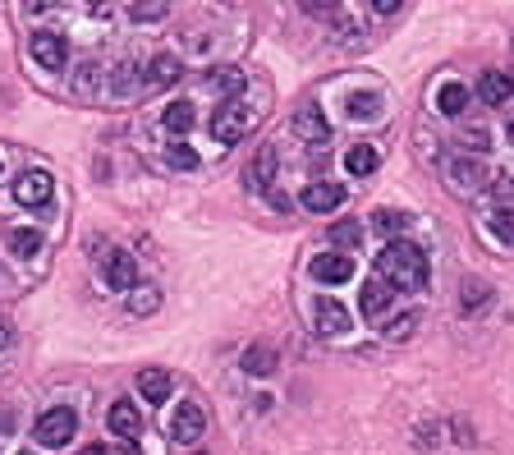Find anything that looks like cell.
<instances>
[{"mask_svg":"<svg viewBox=\"0 0 514 455\" xmlns=\"http://www.w3.org/2000/svg\"><path fill=\"white\" fill-rule=\"evenodd\" d=\"M377 276H382L391 290H418V285L427 281V258H422L418 244L395 240V244H386V249L377 253Z\"/></svg>","mask_w":514,"mask_h":455,"instance_id":"cell-1","label":"cell"},{"mask_svg":"<svg viewBox=\"0 0 514 455\" xmlns=\"http://www.w3.org/2000/svg\"><path fill=\"white\" fill-rule=\"evenodd\" d=\"M257 115H262V111H253V106H244V102H220V106H216V120H211L216 143H220V147H226V143H239V138L253 129Z\"/></svg>","mask_w":514,"mask_h":455,"instance_id":"cell-2","label":"cell"},{"mask_svg":"<svg viewBox=\"0 0 514 455\" xmlns=\"http://www.w3.org/2000/svg\"><path fill=\"white\" fill-rule=\"evenodd\" d=\"M73 432H79V414L64 410V405H55V410H46V414L37 419V441H42V446H51V450L69 446V437H73Z\"/></svg>","mask_w":514,"mask_h":455,"instance_id":"cell-3","label":"cell"},{"mask_svg":"<svg viewBox=\"0 0 514 455\" xmlns=\"http://www.w3.org/2000/svg\"><path fill=\"white\" fill-rule=\"evenodd\" d=\"M451 184H455V193H482V189H491V171L478 157H460V162H451Z\"/></svg>","mask_w":514,"mask_h":455,"instance_id":"cell-4","label":"cell"},{"mask_svg":"<svg viewBox=\"0 0 514 455\" xmlns=\"http://www.w3.org/2000/svg\"><path fill=\"white\" fill-rule=\"evenodd\" d=\"M28 51H33V60L42 64V69H64L69 64V46H64V37L60 33H33V42H28Z\"/></svg>","mask_w":514,"mask_h":455,"instance_id":"cell-5","label":"cell"},{"mask_svg":"<svg viewBox=\"0 0 514 455\" xmlns=\"http://www.w3.org/2000/svg\"><path fill=\"white\" fill-rule=\"evenodd\" d=\"M294 138H304V143H331V120L322 115V106H299V111H294Z\"/></svg>","mask_w":514,"mask_h":455,"instance_id":"cell-6","label":"cell"},{"mask_svg":"<svg viewBox=\"0 0 514 455\" xmlns=\"http://www.w3.org/2000/svg\"><path fill=\"white\" fill-rule=\"evenodd\" d=\"M509 97H514V74L487 69L482 79H478V102H482V106H505Z\"/></svg>","mask_w":514,"mask_h":455,"instance_id":"cell-7","label":"cell"},{"mask_svg":"<svg viewBox=\"0 0 514 455\" xmlns=\"http://www.w3.org/2000/svg\"><path fill=\"white\" fill-rule=\"evenodd\" d=\"M15 198H19L24 207H46V203H51V175H46V171H24V175L15 180Z\"/></svg>","mask_w":514,"mask_h":455,"instance_id":"cell-8","label":"cell"},{"mask_svg":"<svg viewBox=\"0 0 514 455\" xmlns=\"http://www.w3.org/2000/svg\"><path fill=\"white\" fill-rule=\"evenodd\" d=\"M202 423H207L202 410H198L193 401H184V405L175 410V419H170V437H175L179 446H193V441L202 437Z\"/></svg>","mask_w":514,"mask_h":455,"instance_id":"cell-9","label":"cell"},{"mask_svg":"<svg viewBox=\"0 0 514 455\" xmlns=\"http://www.w3.org/2000/svg\"><path fill=\"white\" fill-rule=\"evenodd\" d=\"M102 276H106L111 290H133V285H138V267H133V258L120 253V249H111V258L102 262Z\"/></svg>","mask_w":514,"mask_h":455,"instance_id":"cell-10","label":"cell"},{"mask_svg":"<svg viewBox=\"0 0 514 455\" xmlns=\"http://www.w3.org/2000/svg\"><path fill=\"white\" fill-rule=\"evenodd\" d=\"M340 203H344V189L331 184V180H313V184L304 189V207H308V212H335Z\"/></svg>","mask_w":514,"mask_h":455,"instance_id":"cell-11","label":"cell"},{"mask_svg":"<svg viewBox=\"0 0 514 455\" xmlns=\"http://www.w3.org/2000/svg\"><path fill=\"white\" fill-rule=\"evenodd\" d=\"M313 276L322 285H340L354 276V262H349V253H322V258H313Z\"/></svg>","mask_w":514,"mask_h":455,"instance_id":"cell-12","label":"cell"},{"mask_svg":"<svg viewBox=\"0 0 514 455\" xmlns=\"http://www.w3.org/2000/svg\"><path fill=\"white\" fill-rule=\"evenodd\" d=\"M179 79V60L175 55H157L152 64L142 69V93H157V88H170Z\"/></svg>","mask_w":514,"mask_h":455,"instance_id":"cell-13","label":"cell"},{"mask_svg":"<svg viewBox=\"0 0 514 455\" xmlns=\"http://www.w3.org/2000/svg\"><path fill=\"white\" fill-rule=\"evenodd\" d=\"M271 180H276V147H271V143H262V147H257V157L248 162V189L267 193V189H271Z\"/></svg>","mask_w":514,"mask_h":455,"instance_id":"cell-14","label":"cell"},{"mask_svg":"<svg viewBox=\"0 0 514 455\" xmlns=\"http://www.w3.org/2000/svg\"><path fill=\"white\" fill-rule=\"evenodd\" d=\"M317 331H322V336L349 331V313H344L340 299H317Z\"/></svg>","mask_w":514,"mask_h":455,"instance_id":"cell-15","label":"cell"},{"mask_svg":"<svg viewBox=\"0 0 514 455\" xmlns=\"http://www.w3.org/2000/svg\"><path fill=\"white\" fill-rule=\"evenodd\" d=\"M138 391H142L147 405H161L170 396V372L166 368H142L138 372Z\"/></svg>","mask_w":514,"mask_h":455,"instance_id":"cell-16","label":"cell"},{"mask_svg":"<svg viewBox=\"0 0 514 455\" xmlns=\"http://www.w3.org/2000/svg\"><path fill=\"white\" fill-rule=\"evenodd\" d=\"M207 88H211L216 97H230V102H235V93H244V69H235V64L211 69V74H207Z\"/></svg>","mask_w":514,"mask_h":455,"instance_id":"cell-17","label":"cell"},{"mask_svg":"<svg viewBox=\"0 0 514 455\" xmlns=\"http://www.w3.org/2000/svg\"><path fill=\"white\" fill-rule=\"evenodd\" d=\"M391 294H395V290H391L382 276H373V281H367V285H363V299H358V303H363V318H377V313H386V309H391Z\"/></svg>","mask_w":514,"mask_h":455,"instance_id":"cell-18","label":"cell"},{"mask_svg":"<svg viewBox=\"0 0 514 455\" xmlns=\"http://www.w3.org/2000/svg\"><path fill=\"white\" fill-rule=\"evenodd\" d=\"M106 423H111V432L115 437H124V441H133V432H138V405H129V401H115L111 405V414H106Z\"/></svg>","mask_w":514,"mask_h":455,"instance_id":"cell-19","label":"cell"},{"mask_svg":"<svg viewBox=\"0 0 514 455\" xmlns=\"http://www.w3.org/2000/svg\"><path fill=\"white\" fill-rule=\"evenodd\" d=\"M106 88H111V93H138V88H142V69H138L133 60L115 64V69L106 74Z\"/></svg>","mask_w":514,"mask_h":455,"instance_id":"cell-20","label":"cell"},{"mask_svg":"<svg viewBox=\"0 0 514 455\" xmlns=\"http://www.w3.org/2000/svg\"><path fill=\"white\" fill-rule=\"evenodd\" d=\"M244 372L248 377H271L276 372V350L271 345H248L244 350Z\"/></svg>","mask_w":514,"mask_h":455,"instance_id":"cell-21","label":"cell"},{"mask_svg":"<svg viewBox=\"0 0 514 455\" xmlns=\"http://www.w3.org/2000/svg\"><path fill=\"white\" fill-rule=\"evenodd\" d=\"M344 166H349V175H373V171L382 166V152H377V147H367V143H358V147H349Z\"/></svg>","mask_w":514,"mask_h":455,"instance_id":"cell-22","label":"cell"},{"mask_svg":"<svg viewBox=\"0 0 514 455\" xmlns=\"http://www.w3.org/2000/svg\"><path fill=\"white\" fill-rule=\"evenodd\" d=\"M409 212H400V207H382L377 216H373V231H382V235H404L409 231Z\"/></svg>","mask_w":514,"mask_h":455,"instance_id":"cell-23","label":"cell"},{"mask_svg":"<svg viewBox=\"0 0 514 455\" xmlns=\"http://www.w3.org/2000/svg\"><path fill=\"white\" fill-rule=\"evenodd\" d=\"M436 106H441V115H464V106H469V88L464 84H446L436 93Z\"/></svg>","mask_w":514,"mask_h":455,"instance_id":"cell-24","label":"cell"},{"mask_svg":"<svg viewBox=\"0 0 514 455\" xmlns=\"http://www.w3.org/2000/svg\"><path fill=\"white\" fill-rule=\"evenodd\" d=\"M129 309H133L138 318L157 313V309H161V290H152V285H133V290H129Z\"/></svg>","mask_w":514,"mask_h":455,"instance_id":"cell-25","label":"cell"},{"mask_svg":"<svg viewBox=\"0 0 514 455\" xmlns=\"http://www.w3.org/2000/svg\"><path fill=\"white\" fill-rule=\"evenodd\" d=\"M344 106H349L354 120H377V115H382V97H377V93H354Z\"/></svg>","mask_w":514,"mask_h":455,"instance_id":"cell-26","label":"cell"},{"mask_svg":"<svg viewBox=\"0 0 514 455\" xmlns=\"http://www.w3.org/2000/svg\"><path fill=\"white\" fill-rule=\"evenodd\" d=\"M487 225H491V235H496L500 244L514 249V207H496V212L487 216Z\"/></svg>","mask_w":514,"mask_h":455,"instance_id":"cell-27","label":"cell"},{"mask_svg":"<svg viewBox=\"0 0 514 455\" xmlns=\"http://www.w3.org/2000/svg\"><path fill=\"white\" fill-rule=\"evenodd\" d=\"M193 120H198V115H193L189 102H170V106H166V129H170V134H189Z\"/></svg>","mask_w":514,"mask_h":455,"instance_id":"cell-28","label":"cell"},{"mask_svg":"<svg viewBox=\"0 0 514 455\" xmlns=\"http://www.w3.org/2000/svg\"><path fill=\"white\" fill-rule=\"evenodd\" d=\"M358 240H363V225H358V221H335V225H331V244L354 249Z\"/></svg>","mask_w":514,"mask_h":455,"instance_id":"cell-29","label":"cell"},{"mask_svg":"<svg viewBox=\"0 0 514 455\" xmlns=\"http://www.w3.org/2000/svg\"><path fill=\"white\" fill-rule=\"evenodd\" d=\"M10 249H15L19 258H37V253H42V235H37V231H15V235H10Z\"/></svg>","mask_w":514,"mask_h":455,"instance_id":"cell-30","label":"cell"},{"mask_svg":"<svg viewBox=\"0 0 514 455\" xmlns=\"http://www.w3.org/2000/svg\"><path fill=\"white\" fill-rule=\"evenodd\" d=\"M491 299V290L482 285V281H469L464 285V294H460V303H464V313H473V309H482V303Z\"/></svg>","mask_w":514,"mask_h":455,"instance_id":"cell-31","label":"cell"},{"mask_svg":"<svg viewBox=\"0 0 514 455\" xmlns=\"http://www.w3.org/2000/svg\"><path fill=\"white\" fill-rule=\"evenodd\" d=\"M97 64H79V74H73V93L79 97H92V88H97Z\"/></svg>","mask_w":514,"mask_h":455,"instance_id":"cell-32","label":"cell"},{"mask_svg":"<svg viewBox=\"0 0 514 455\" xmlns=\"http://www.w3.org/2000/svg\"><path fill=\"white\" fill-rule=\"evenodd\" d=\"M166 157H170L175 171H193V166H198V152H193V147H179V143H170Z\"/></svg>","mask_w":514,"mask_h":455,"instance_id":"cell-33","label":"cell"},{"mask_svg":"<svg viewBox=\"0 0 514 455\" xmlns=\"http://www.w3.org/2000/svg\"><path fill=\"white\" fill-rule=\"evenodd\" d=\"M413 327H418V313H404V318H395V322H391L386 341H409V336H413Z\"/></svg>","mask_w":514,"mask_h":455,"instance_id":"cell-34","label":"cell"},{"mask_svg":"<svg viewBox=\"0 0 514 455\" xmlns=\"http://www.w3.org/2000/svg\"><path fill=\"white\" fill-rule=\"evenodd\" d=\"M491 193L500 198V207H514V175H491Z\"/></svg>","mask_w":514,"mask_h":455,"instance_id":"cell-35","label":"cell"},{"mask_svg":"<svg viewBox=\"0 0 514 455\" xmlns=\"http://www.w3.org/2000/svg\"><path fill=\"white\" fill-rule=\"evenodd\" d=\"M464 147L473 152V157H482V152L491 147V138H487V129H469V134H464Z\"/></svg>","mask_w":514,"mask_h":455,"instance_id":"cell-36","label":"cell"},{"mask_svg":"<svg viewBox=\"0 0 514 455\" xmlns=\"http://www.w3.org/2000/svg\"><path fill=\"white\" fill-rule=\"evenodd\" d=\"M129 15H133L138 24H147V19H166L170 10H166V5H129Z\"/></svg>","mask_w":514,"mask_h":455,"instance_id":"cell-37","label":"cell"},{"mask_svg":"<svg viewBox=\"0 0 514 455\" xmlns=\"http://www.w3.org/2000/svg\"><path fill=\"white\" fill-rule=\"evenodd\" d=\"M15 432V410H0V437Z\"/></svg>","mask_w":514,"mask_h":455,"instance_id":"cell-38","label":"cell"},{"mask_svg":"<svg viewBox=\"0 0 514 455\" xmlns=\"http://www.w3.org/2000/svg\"><path fill=\"white\" fill-rule=\"evenodd\" d=\"M373 10H377V15H400V5H395V0H377Z\"/></svg>","mask_w":514,"mask_h":455,"instance_id":"cell-39","label":"cell"},{"mask_svg":"<svg viewBox=\"0 0 514 455\" xmlns=\"http://www.w3.org/2000/svg\"><path fill=\"white\" fill-rule=\"evenodd\" d=\"M115 455H138V441H120V450Z\"/></svg>","mask_w":514,"mask_h":455,"instance_id":"cell-40","label":"cell"},{"mask_svg":"<svg viewBox=\"0 0 514 455\" xmlns=\"http://www.w3.org/2000/svg\"><path fill=\"white\" fill-rule=\"evenodd\" d=\"M0 345H10V322L0 318Z\"/></svg>","mask_w":514,"mask_h":455,"instance_id":"cell-41","label":"cell"},{"mask_svg":"<svg viewBox=\"0 0 514 455\" xmlns=\"http://www.w3.org/2000/svg\"><path fill=\"white\" fill-rule=\"evenodd\" d=\"M79 455H111V450H106V446H83Z\"/></svg>","mask_w":514,"mask_h":455,"instance_id":"cell-42","label":"cell"},{"mask_svg":"<svg viewBox=\"0 0 514 455\" xmlns=\"http://www.w3.org/2000/svg\"><path fill=\"white\" fill-rule=\"evenodd\" d=\"M505 134H509V143H514V120H509V129H505Z\"/></svg>","mask_w":514,"mask_h":455,"instance_id":"cell-43","label":"cell"},{"mask_svg":"<svg viewBox=\"0 0 514 455\" xmlns=\"http://www.w3.org/2000/svg\"><path fill=\"white\" fill-rule=\"evenodd\" d=\"M24 455H33V450H24Z\"/></svg>","mask_w":514,"mask_h":455,"instance_id":"cell-44","label":"cell"}]
</instances>
